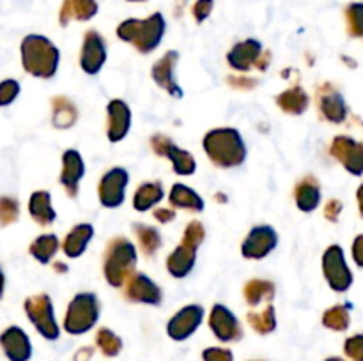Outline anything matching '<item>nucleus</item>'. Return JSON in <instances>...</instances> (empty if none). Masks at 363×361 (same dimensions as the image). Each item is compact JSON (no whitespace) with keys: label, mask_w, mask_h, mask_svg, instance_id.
Wrapping results in <instances>:
<instances>
[{"label":"nucleus","mask_w":363,"mask_h":361,"mask_svg":"<svg viewBox=\"0 0 363 361\" xmlns=\"http://www.w3.org/2000/svg\"><path fill=\"white\" fill-rule=\"evenodd\" d=\"M208 158L220 168H236L247 159V144L234 127H216L206 133L202 140Z\"/></svg>","instance_id":"f257e3e1"},{"label":"nucleus","mask_w":363,"mask_h":361,"mask_svg":"<svg viewBox=\"0 0 363 361\" xmlns=\"http://www.w3.org/2000/svg\"><path fill=\"white\" fill-rule=\"evenodd\" d=\"M21 64L32 76L50 80L59 69L60 52L45 35L30 34L21 42Z\"/></svg>","instance_id":"f03ea898"},{"label":"nucleus","mask_w":363,"mask_h":361,"mask_svg":"<svg viewBox=\"0 0 363 361\" xmlns=\"http://www.w3.org/2000/svg\"><path fill=\"white\" fill-rule=\"evenodd\" d=\"M165 30L167 23L163 20L162 13H155L152 16L145 18V20L130 18V20L123 21L117 27V35L123 41L131 42L140 53H151L152 50L162 45Z\"/></svg>","instance_id":"7ed1b4c3"},{"label":"nucleus","mask_w":363,"mask_h":361,"mask_svg":"<svg viewBox=\"0 0 363 361\" xmlns=\"http://www.w3.org/2000/svg\"><path fill=\"white\" fill-rule=\"evenodd\" d=\"M138 262L137 246L130 239L116 237L108 243L103 262V275L112 287H124V283L133 275Z\"/></svg>","instance_id":"20e7f679"},{"label":"nucleus","mask_w":363,"mask_h":361,"mask_svg":"<svg viewBox=\"0 0 363 361\" xmlns=\"http://www.w3.org/2000/svg\"><path fill=\"white\" fill-rule=\"evenodd\" d=\"M99 314H101V306L96 294H74L64 315V329L73 336L85 335L98 324Z\"/></svg>","instance_id":"39448f33"},{"label":"nucleus","mask_w":363,"mask_h":361,"mask_svg":"<svg viewBox=\"0 0 363 361\" xmlns=\"http://www.w3.org/2000/svg\"><path fill=\"white\" fill-rule=\"evenodd\" d=\"M25 314L35 328V331L46 340H57L60 336V326L55 319V310L48 294H35L25 299Z\"/></svg>","instance_id":"423d86ee"},{"label":"nucleus","mask_w":363,"mask_h":361,"mask_svg":"<svg viewBox=\"0 0 363 361\" xmlns=\"http://www.w3.org/2000/svg\"><path fill=\"white\" fill-rule=\"evenodd\" d=\"M323 275H325L330 289L335 290V292L344 294L351 289L353 271L347 265L342 246L332 244V246L326 248V251L323 253Z\"/></svg>","instance_id":"0eeeda50"},{"label":"nucleus","mask_w":363,"mask_h":361,"mask_svg":"<svg viewBox=\"0 0 363 361\" xmlns=\"http://www.w3.org/2000/svg\"><path fill=\"white\" fill-rule=\"evenodd\" d=\"M130 184V172L124 166H113L101 177L98 186L99 204L106 209H117L126 200V190Z\"/></svg>","instance_id":"6e6552de"},{"label":"nucleus","mask_w":363,"mask_h":361,"mask_svg":"<svg viewBox=\"0 0 363 361\" xmlns=\"http://www.w3.org/2000/svg\"><path fill=\"white\" fill-rule=\"evenodd\" d=\"M206 310L201 304H186V306L181 308L179 311L170 317V321L167 322V335L174 340V342H184V340L190 338L194 333H197V329L201 328V324L204 322Z\"/></svg>","instance_id":"1a4fd4ad"},{"label":"nucleus","mask_w":363,"mask_h":361,"mask_svg":"<svg viewBox=\"0 0 363 361\" xmlns=\"http://www.w3.org/2000/svg\"><path fill=\"white\" fill-rule=\"evenodd\" d=\"M151 147L155 149L156 154L163 156V158H167L172 163V168L177 176H194L195 170H197V161H195V158L191 156V152L186 151V149L177 147L169 137L156 134L151 140Z\"/></svg>","instance_id":"9d476101"},{"label":"nucleus","mask_w":363,"mask_h":361,"mask_svg":"<svg viewBox=\"0 0 363 361\" xmlns=\"http://www.w3.org/2000/svg\"><path fill=\"white\" fill-rule=\"evenodd\" d=\"M279 246V234L272 225H257L247 234L241 244V255L250 260H262Z\"/></svg>","instance_id":"9b49d317"},{"label":"nucleus","mask_w":363,"mask_h":361,"mask_svg":"<svg viewBox=\"0 0 363 361\" xmlns=\"http://www.w3.org/2000/svg\"><path fill=\"white\" fill-rule=\"evenodd\" d=\"M264 59L266 55L262 52V42L257 39H247V41L238 42L227 53V62L236 71H250L252 67L266 69L268 60Z\"/></svg>","instance_id":"f8f14e48"},{"label":"nucleus","mask_w":363,"mask_h":361,"mask_svg":"<svg viewBox=\"0 0 363 361\" xmlns=\"http://www.w3.org/2000/svg\"><path fill=\"white\" fill-rule=\"evenodd\" d=\"M209 328H211L213 335L223 343L238 342L243 336V328L240 324V319L225 304L216 303L211 308V314H209Z\"/></svg>","instance_id":"ddd939ff"},{"label":"nucleus","mask_w":363,"mask_h":361,"mask_svg":"<svg viewBox=\"0 0 363 361\" xmlns=\"http://www.w3.org/2000/svg\"><path fill=\"white\" fill-rule=\"evenodd\" d=\"M330 151L351 176H363V142H357L354 138L342 134L335 137Z\"/></svg>","instance_id":"4468645a"},{"label":"nucleus","mask_w":363,"mask_h":361,"mask_svg":"<svg viewBox=\"0 0 363 361\" xmlns=\"http://www.w3.org/2000/svg\"><path fill=\"white\" fill-rule=\"evenodd\" d=\"M106 62V42L98 30H89L85 34L84 46L80 53V67L84 73L98 74Z\"/></svg>","instance_id":"2eb2a0df"},{"label":"nucleus","mask_w":363,"mask_h":361,"mask_svg":"<svg viewBox=\"0 0 363 361\" xmlns=\"http://www.w3.org/2000/svg\"><path fill=\"white\" fill-rule=\"evenodd\" d=\"M124 296L133 303L142 304H160L163 299L162 289L158 283L152 282L145 273H133L126 283H124Z\"/></svg>","instance_id":"dca6fc26"},{"label":"nucleus","mask_w":363,"mask_h":361,"mask_svg":"<svg viewBox=\"0 0 363 361\" xmlns=\"http://www.w3.org/2000/svg\"><path fill=\"white\" fill-rule=\"evenodd\" d=\"M131 130V108L123 99H112L106 105V137L110 142L124 140Z\"/></svg>","instance_id":"f3484780"},{"label":"nucleus","mask_w":363,"mask_h":361,"mask_svg":"<svg viewBox=\"0 0 363 361\" xmlns=\"http://www.w3.org/2000/svg\"><path fill=\"white\" fill-rule=\"evenodd\" d=\"M0 347L9 361H28L32 357V342L20 326H9L0 335Z\"/></svg>","instance_id":"a211bd4d"},{"label":"nucleus","mask_w":363,"mask_h":361,"mask_svg":"<svg viewBox=\"0 0 363 361\" xmlns=\"http://www.w3.org/2000/svg\"><path fill=\"white\" fill-rule=\"evenodd\" d=\"M179 55L177 52H169L162 57L160 60H156V64L152 66L151 76L163 91L169 92L172 98H183V88L177 85L176 81V66Z\"/></svg>","instance_id":"6ab92c4d"},{"label":"nucleus","mask_w":363,"mask_h":361,"mask_svg":"<svg viewBox=\"0 0 363 361\" xmlns=\"http://www.w3.org/2000/svg\"><path fill=\"white\" fill-rule=\"evenodd\" d=\"M85 176V161L77 149H67L62 154V170H60V184L69 197H77L78 188Z\"/></svg>","instance_id":"aec40b11"},{"label":"nucleus","mask_w":363,"mask_h":361,"mask_svg":"<svg viewBox=\"0 0 363 361\" xmlns=\"http://www.w3.org/2000/svg\"><path fill=\"white\" fill-rule=\"evenodd\" d=\"M319 110H321V115L333 124L344 122L347 117L346 99L330 84H325L319 88Z\"/></svg>","instance_id":"412c9836"},{"label":"nucleus","mask_w":363,"mask_h":361,"mask_svg":"<svg viewBox=\"0 0 363 361\" xmlns=\"http://www.w3.org/2000/svg\"><path fill=\"white\" fill-rule=\"evenodd\" d=\"M197 262V248L188 243H181L176 250L167 257V269L174 278H186Z\"/></svg>","instance_id":"4be33fe9"},{"label":"nucleus","mask_w":363,"mask_h":361,"mask_svg":"<svg viewBox=\"0 0 363 361\" xmlns=\"http://www.w3.org/2000/svg\"><path fill=\"white\" fill-rule=\"evenodd\" d=\"M94 237V227L91 223H78L66 234L62 243V251L67 258H78L85 253L87 246Z\"/></svg>","instance_id":"5701e85b"},{"label":"nucleus","mask_w":363,"mask_h":361,"mask_svg":"<svg viewBox=\"0 0 363 361\" xmlns=\"http://www.w3.org/2000/svg\"><path fill=\"white\" fill-rule=\"evenodd\" d=\"M294 200L300 211L312 212L319 207L321 204V186H319L318 179L312 176L305 177L294 188Z\"/></svg>","instance_id":"b1692460"},{"label":"nucleus","mask_w":363,"mask_h":361,"mask_svg":"<svg viewBox=\"0 0 363 361\" xmlns=\"http://www.w3.org/2000/svg\"><path fill=\"white\" fill-rule=\"evenodd\" d=\"M28 212L38 225L48 227L55 222L57 212L52 205V195L46 190H38L30 195L28 200Z\"/></svg>","instance_id":"393cba45"},{"label":"nucleus","mask_w":363,"mask_h":361,"mask_svg":"<svg viewBox=\"0 0 363 361\" xmlns=\"http://www.w3.org/2000/svg\"><path fill=\"white\" fill-rule=\"evenodd\" d=\"M169 202L172 207L186 209V211H195V212H202L206 207L204 198H202L197 191L191 190L190 186L181 183L174 184V186L170 188Z\"/></svg>","instance_id":"a878e982"},{"label":"nucleus","mask_w":363,"mask_h":361,"mask_svg":"<svg viewBox=\"0 0 363 361\" xmlns=\"http://www.w3.org/2000/svg\"><path fill=\"white\" fill-rule=\"evenodd\" d=\"M165 198V190L160 180H149L140 184L133 195V209L138 212H145L156 207Z\"/></svg>","instance_id":"bb28decb"},{"label":"nucleus","mask_w":363,"mask_h":361,"mask_svg":"<svg viewBox=\"0 0 363 361\" xmlns=\"http://www.w3.org/2000/svg\"><path fill=\"white\" fill-rule=\"evenodd\" d=\"M98 13L96 0H66L60 11V23L66 25L71 20H91Z\"/></svg>","instance_id":"cd10ccee"},{"label":"nucleus","mask_w":363,"mask_h":361,"mask_svg":"<svg viewBox=\"0 0 363 361\" xmlns=\"http://www.w3.org/2000/svg\"><path fill=\"white\" fill-rule=\"evenodd\" d=\"M277 103H279V106L286 113L301 115L308 108V105H311V98H308V94L300 85H296V87H291L287 91H284L282 94H279Z\"/></svg>","instance_id":"c85d7f7f"},{"label":"nucleus","mask_w":363,"mask_h":361,"mask_svg":"<svg viewBox=\"0 0 363 361\" xmlns=\"http://www.w3.org/2000/svg\"><path fill=\"white\" fill-rule=\"evenodd\" d=\"M60 243L55 234H43L30 244V255L39 264H50L59 251Z\"/></svg>","instance_id":"c756f323"},{"label":"nucleus","mask_w":363,"mask_h":361,"mask_svg":"<svg viewBox=\"0 0 363 361\" xmlns=\"http://www.w3.org/2000/svg\"><path fill=\"white\" fill-rule=\"evenodd\" d=\"M53 113L52 120L53 126L59 127V130H67V127L73 126L78 119L77 106L69 101L67 98H55L52 101Z\"/></svg>","instance_id":"7c9ffc66"},{"label":"nucleus","mask_w":363,"mask_h":361,"mask_svg":"<svg viewBox=\"0 0 363 361\" xmlns=\"http://www.w3.org/2000/svg\"><path fill=\"white\" fill-rule=\"evenodd\" d=\"M133 232L137 236L138 246L145 255H155L162 248V234L155 227L137 223V225H133Z\"/></svg>","instance_id":"2f4dec72"},{"label":"nucleus","mask_w":363,"mask_h":361,"mask_svg":"<svg viewBox=\"0 0 363 361\" xmlns=\"http://www.w3.org/2000/svg\"><path fill=\"white\" fill-rule=\"evenodd\" d=\"M275 296V285L266 280H252L245 285V299L250 306H257V304L264 303V301H272Z\"/></svg>","instance_id":"473e14b6"},{"label":"nucleus","mask_w":363,"mask_h":361,"mask_svg":"<svg viewBox=\"0 0 363 361\" xmlns=\"http://www.w3.org/2000/svg\"><path fill=\"white\" fill-rule=\"evenodd\" d=\"M248 324H250L252 329H254L255 333H259V335H268V333L275 331V308L266 306L262 308L261 311H250V314H248Z\"/></svg>","instance_id":"72a5a7b5"},{"label":"nucleus","mask_w":363,"mask_h":361,"mask_svg":"<svg viewBox=\"0 0 363 361\" xmlns=\"http://www.w3.org/2000/svg\"><path fill=\"white\" fill-rule=\"evenodd\" d=\"M323 324L332 331H346L351 324L350 308L344 304H335L323 314Z\"/></svg>","instance_id":"f704fd0d"},{"label":"nucleus","mask_w":363,"mask_h":361,"mask_svg":"<svg viewBox=\"0 0 363 361\" xmlns=\"http://www.w3.org/2000/svg\"><path fill=\"white\" fill-rule=\"evenodd\" d=\"M96 345L101 350V354L108 357L119 356L121 350H123V340L119 335L112 331L108 328H101L96 333Z\"/></svg>","instance_id":"c9c22d12"},{"label":"nucleus","mask_w":363,"mask_h":361,"mask_svg":"<svg viewBox=\"0 0 363 361\" xmlns=\"http://www.w3.org/2000/svg\"><path fill=\"white\" fill-rule=\"evenodd\" d=\"M346 23L351 38L363 39V4L353 2L346 7Z\"/></svg>","instance_id":"e433bc0d"},{"label":"nucleus","mask_w":363,"mask_h":361,"mask_svg":"<svg viewBox=\"0 0 363 361\" xmlns=\"http://www.w3.org/2000/svg\"><path fill=\"white\" fill-rule=\"evenodd\" d=\"M20 216V204L14 197H0V225H11Z\"/></svg>","instance_id":"4c0bfd02"},{"label":"nucleus","mask_w":363,"mask_h":361,"mask_svg":"<svg viewBox=\"0 0 363 361\" xmlns=\"http://www.w3.org/2000/svg\"><path fill=\"white\" fill-rule=\"evenodd\" d=\"M20 84L13 78H7V80L0 81V108L4 106H9L11 103L16 101V98L20 96Z\"/></svg>","instance_id":"58836bf2"},{"label":"nucleus","mask_w":363,"mask_h":361,"mask_svg":"<svg viewBox=\"0 0 363 361\" xmlns=\"http://www.w3.org/2000/svg\"><path fill=\"white\" fill-rule=\"evenodd\" d=\"M206 237V229L202 227L201 222H190V225L184 230V243L191 244V246L199 248L202 243H204Z\"/></svg>","instance_id":"ea45409f"},{"label":"nucleus","mask_w":363,"mask_h":361,"mask_svg":"<svg viewBox=\"0 0 363 361\" xmlns=\"http://www.w3.org/2000/svg\"><path fill=\"white\" fill-rule=\"evenodd\" d=\"M344 353L351 361H363V335H353L344 342Z\"/></svg>","instance_id":"a19ab883"},{"label":"nucleus","mask_w":363,"mask_h":361,"mask_svg":"<svg viewBox=\"0 0 363 361\" xmlns=\"http://www.w3.org/2000/svg\"><path fill=\"white\" fill-rule=\"evenodd\" d=\"M202 361H234V354L227 347H208L202 350Z\"/></svg>","instance_id":"79ce46f5"},{"label":"nucleus","mask_w":363,"mask_h":361,"mask_svg":"<svg viewBox=\"0 0 363 361\" xmlns=\"http://www.w3.org/2000/svg\"><path fill=\"white\" fill-rule=\"evenodd\" d=\"M213 0H197L194 6V16L197 21H204L211 14Z\"/></svg>","instance_id":"37998d69"},{"label":"nucleus","mask_w":363,"mask_h":361,"mask_svg":"<svg viewBox=\"0 0 363 361\" xmlns=\"http://www.w3.org/2000/svg\"><path fill=\"white\" fill-rule=\"evenodd\" d=\"M342 212V202L337 200V198H332V200L326 202L325 205V218L330 219V222H337Z\"/></svg>","instance_id":"c03bdc74"},{"label":"nucleus","mask_w":363,"mask_h":361,"mask_svg":"<svg viewBox=\"0 0 363 361\" xmlns=\"http://www.w3.org/2000/svg\"><path fill=\"white\" fill-rule=\"evenodd\" d=\"M353 260L358 268H363V234L353 241Z\"/></svg>","instance_id":"a18cd8bd"},{"label":"nucleus","mask_w":363,"mask_h":361,"mask_svg":"<svg viewBox=\"0 0 363 361\" xmlns=\"http://www.w3.org/2000/svg\"><path fill=\"white\" fill-rule=\"evenodd\" d=\"M155 218L158 219L160 223H170L176 218V211H174V209H156Z\"/></svg>","instance_id":"49530a36"},{"label":"nucleus","mask_w":363,"mask_h":361,"mask_svg":"<svg viewBox=\"0 0 363 361\" xmlns=\"http://www.w3.org/2000/svg\"><path fill=\"white\" fill-rule=\"evenodd\" d=\"M92 356L91 347H84V349H78V353L74 354V361H89Z\"/></svg>","instance_id":"de8ad7c7"},{"label":"nucleus","mask_w":363,"mask_h":361,"mask_svg":"<svg viewBox=\"0 0 363 361\" xmlns=\"http://www.w3.org/2000/svg\"><path fill=\"white\" fill-rule=\"evenodd\" d=\"M357 200H358V209H360V214L363 218V184L357 190Z\"/></svg>","instance_id":"09e8293b"},{"label":"nucleus","mask_w":363,"mask_h":361,"mask_svg":"<svg viewBox=\"0 0 363 361\" xmlns=\"http://www.w3.org/2000/svg\"><path fill=\"white\" fill-rule=\"evenodd\" d=\"M4 289H6V276H4L2 268H0V299L4 296Z\"/></svg>","instance_id":"8fccbe9b"},{"label":"nucleus","mask_w":363,"mask_h":361,"mask_svg":"<svg viewBox=\"0 0 363 361\" xmlns=\"http://www.w3.org/2000/svg\"><path fill=\"white\" fill-rule=\"evenodd\" d=\"M325 361H346V360H342V357H337V356H333V357H328V360H325Z\"/></svg>","instance_id":"3c124183"}]
</instances>
